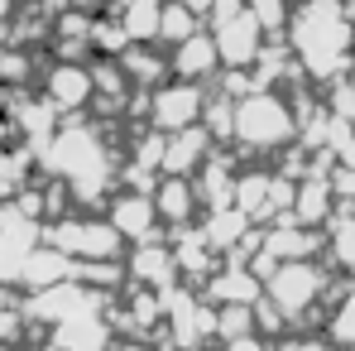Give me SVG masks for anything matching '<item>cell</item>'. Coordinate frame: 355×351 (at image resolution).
I'll return each instance as SVG.
<instances>
[{
  "label": "cell",
  "mask_w": 355,
  "mask_h": 351,
  "mask_svg": "<svg viewBox=\"0 0 355 351\" xmlns=\"http://www.w3.org/2000/svg\"><path fill=\"white\" fill-rule=\"evenodd\" d=\"M284 351H327V347H322V342H288Z\"/></svg>",
  "instance_id": "d4e9b609"
},
{
  "label": "cell",
  "mask_w": 355,
  "mask_h": 351,
  "mask_svg": "<svg viewBox=\"0 0 355 351\" xmlns=\"http://www.w3.org/2000/svg\"><path fill=\"white\" fill-rule=\"evenodd\" d=\"M96 44H101L106 54L125 49V24H96Z\"/></svg>",
  "instance_id": "7402d4cb"
},
{
  "label": "cell",
  "mask_w": 355,
  "mask_h": 351,
  "mask_svg": "<svg viewBox=\"0 0 355 351\" xmlns=\"http://www.w3.org/2000/svg\"><path fill=\"white\" fill-rule=\"evenodd\" d=\"M216 63H221V49H216V39H211V34H197V39H187V44L178 49L173 72L182 77V82H197V77L216 72Z\"/></svg>",
  "instance_id": "ba28073f"
},
{
  "label": "cell",
  "mask_w": 355,
  "mask_h": 351,
  "mask_svg": "<svg viewBox=\"0 0 355 351\" xmlns=\"http://www.w3.org/2000/svg\"><path fill=\"white\" fill-rule=\"evenodd\" d=\"M259 289H264V284H259V275H245V270H236V265L216 279V293H221L226 303H236V293L245 298V303H259Z\"/></svg>",
  "instance_id": "2e32d148"
},
{
  "label": "cell",
  "mask_w": 355,
  "mask_h": 351,
  "mask_svg": "<svg viewBox=\"0 0 355 351\" xmlns=\"http://www.w3.org/2000/svg\"><path fill=\"white\" fill-rule=\"evenodd\" d=\"M159 222V207H154V197H120L116 212H111V227L120 236H130V240H149V227Z\"/></svg>",
  "instance_id": "52a82bcc"
},
{
  "label": "cell",
  "mask_w": 355,
  "mask_h": 351,
  "mask_svg": "<svg viewBox=\"0 0 355 351\" xmlns=\"http://www.w3.org/2000/svg\"><path fill=\"white\" fill-rule=\"evenodd\" d=\"M264 29H259V19L240 5V10H231V15H216V49H221V63H236V67H245V63L254 58V54H264V39H259Z\"/></svg>",
  "instance_id": "3957f363"
},
{
  "label": "cell",
  "mask_w": 355,
  "mask_h": 351,
  "mask_svg": "<svg viewBox=\"0 0 355 351\" xmlns=\"http://www.w3.org/2000/svg\"><path fill=\"white\" fill-rule=\"evenodd\" d=\"M49 97H53V106H82L92 97V77L82 67H58L49 77Z\"/></svg>",
  "instance_id": "30bf717a"
},
{
  "label": "cell",
  "mask_w": 355,
  "mask_h": 351,
  "mask_svg": "<svg viewBox=\"0 0 355 351\" xmlns=\"http://www.w3.org/2000/svg\"><path fill=\"white\" fill-rule=\"evenodd\" d=\"M159 19H164V5H159V0H135L120 24H125V34H135V39H159Z\"/></svg>",
  "instance_id": "4fadbf2b"
},
{
  "label": "cell",
  "mask_w": 355,
  "mask_h": 351,
  "mask_svg": "<svg viewBox=\"0 0 355 351\" xmlns=\"http://www.w3.org/2000/svg\"><path fill=\"white\" fill-rule=\"evenodd\" d=\"M293 207H297V217H302V222H322V217H327V207H331V183L307 178V183L297 188Z\"/></svg>",
  "instance_id": "5bb4252c"
},
{
  "label": "cell",
  "mask_w": 355,
  "mask_h": 351,
  "mask_svg": "<svg viewBox=\"0 0 355 351\" xmlns=\"http://www.w3.org/2000/svg\"><path fill=\"white\" fill-rule=\"evenodd\" d=\"M331 183H336V193H341V197H355V169H341Z\"/></svg>",
  "instance_id": "603a6c76"
},
{
  "label": "cell",
  "mask_w": 355,
  "mask_h": 351,
  "mask_svg": "<svg viewBox=\"0 0 355 351\" xmlns=\"http://www.w3.org/2000/svg\"><path fill=\"white\" fill-rule=\"evenodd\" d=\"M322 289V275H317V265H307V260H293V265H279L274 275H269V298L279 303V313H302L312 298Z\"/></svg>",
  "instance_id": "277c9868"
},
{
  "label": "cell",
  "mask_w": 355,
  "mask_h": 351,
  "mask_svg": "<svg viewBox=\"0 0 355 351\" xmlns=\"http://www.w3.org/2000/svg\"><path fill=\"white\" fill-rule=\"evenodd\" d=\"M207 159V130H178L173 149H164V169L168 174H187Z\"/></svg>",
  "instance_id": "9c48e42d"
},
{
  "label": "cell",
  "mask_w": 355,
  "mask_h": 351,
  "mask_svg": "<svg viewBox=\"0 0 355 351\" xmlns=\"http://www.w3.org/2000/svg\"><path fill=\"white\" fill-rule=\"evenodd\" d=\"M293 111L274 92H250L236 106V140L250 149H274V145L293 140Z\"/></svg>",
  "instance_id": "7a4b0ae2"
},
{
  "label": "cell",
  "mask_w": 355,
  "mask_h": 351,
  "mask_svg": "<svg viewBox=\"0 0 355 351\" xmlns=\"http://www.w3.org/2000/svg\"><path fill=\"white\" fill-rule=\"evenodd\" d=\"M226 351H269L259 337H236V342H226Z\"/></svg>",
  "instance_id": "cb8c5ba5"
},
{
  "label": "cell",
  "mask_w": 355,
  "mask_h": 351,
  "mask_svg": "<svg viewBox=\"0 0 355 351\" xmlns=\"http://www.w3.org/2000/svg\"><path fill=\"white\" fill-rule=\"evenodd\" d=\"M284 5H288V0H245V10L259 19V29H274V24L284 19Z\"/></svg>",
  "instance_id": "ac0fdd59"
},
{
  "label": "cell",
  "mask_w": 355,
  "mask_h": 351,
  "mask_svg": "<svg viewBox=\"0 0 355 351\" xmlns=\"http://www.w3.org/2000/svg\"><path fill=\"white\" fill-rule=\"evenodd\" d=\"M293 44H297V54H302V63H307L317 77H331V72L346 63L355 34H351V19L341 15L336 0H307L302 15L293 19Z\"/></svg>",
  "instance_id": "6da1fadb"
},
{
  "label": "cell",
  "mask_w": 355,
  "mask_h": 351,
  "mask_svg": "<svg viewBox=\"0 0 355 351\" xmlns=\"http://www.w3.org/2000/svg\"><path fill=\"white\" fill-rule=\"evenodd\" d=\"M245 222H250V217H245L240 207H236V212H216V217H211V227H207V240H211V250H221L231 236H240V231H245Z\"/></svg>",
  "instance_id": "e0dca14e"
},
{
  "label": "cell",
  "mask_w": 355,
  "mask_h": 351,
  "mask_svg": "<svg viewBox=\"0 0 355 351\" xmlns=\"http://www.w3.org/2000/svg\"><path fill=\"white\" fill-rule=\"evenodd\" d=\"M336 337H341L346 347H355V293L346 298V308H341V318H336Z\"/></svg>",
  "instance_id": "44dd1931"
},
{
  "label": "cell",
  "mask_w": 355,
  "mask_h": 351,
  "mask_svg": "<svg viewBox=\"0 0 355 351\" xmlns=\"http://www.w3.org/2000/svg\"><path fill=\"white\" fill-rule=\"evenodd\" d=\"M159 39H168V44H187V39H197V19H192V10L187 5H164V19H159Z\"/></svg>",
  "instance_id": "9a60e30c"
},
{
  "label": "cell",
  "mask_w": 355,
  "mask_h": 351,
  "mask_svg": "<svg viewBox=\"0 0 355 351\" xmlns=\"http://www.w3.org/2000/svg\"><path fill=\"white\" fill-rule=\"evenodd\" d=\"M207 106H202V92L192 87V82H178V87H164V92H154V125L159 130H192V120L202 116Z\"/></svg>",
  "instance_id": "5b68a950"
},
{
  "label": "cell",
  "mask_w": 355,
  "mask_h": 351,
  "mask_svg": "<svg viewBox=\"0 0 355 351\" xmlns=\"http://www.w3.org/2000/svg\"><path fill=\"white\" fill-rule=\"evenodd\" d=\"M192 197H197V188H187L182 178H173V183H164V188H159L154 207H159V217H168L173 227H182V222H187V212H192Z\"/></svg>",
  "instance_id": "7c38bea8"
},
{
  "label": "cell",
  "mask_w": 355,
  "mask_h": 351,
  "mask_svg": "<svg viewBox=\"0 0 355 351\" xmlns=\"http://www.w3.org/2000/svg\"><path fill=\"white\" fill-rule=\"evenodd\" d=\"M173 270H178L173 250H154L149 240L139 245V265H135V275H139L144 284H159V289H168V279H173Z\"/></svg>",
  "instance_id": "8fae6325"
},
{
  "label": "cell",
  "mask_w": 355,
  "mask_h": 351,
  "mask_svg": "<svg viewBox=\"0 0 355 351\" xmlns=\"http://www.w3.org/2000/svg\"><path fill=\"white\" fill-rule=\"evenodd\" d=\"M58 245L62 250H82V255L106 260V255L120 245V231L106 227V222H67V227L58 231Z\"/></svg>",
  "instance_id": "8992f818"
},
{
  "label": "cell",
  "mask_w": 355,
  "mask_h": 351,
  "mask_svg": "<svg viewBox=\"0 0 355 351\" xmlns=\"http://www.w3.org/2000/svg\"><path fill=\"white\" fill-rule=\"evenodd\" d=\"M72 5H92V0H72Z\"/></svg>",
  "instance_id": "484cf974"
},
{
  "label": "cell",
  "mask_w": 355,
  "mask_h": 351,
  "mask_svg": "<svg viewBox=\"0 0 355 351\" xmlns=\"http://www.w3.org/2000/svg\"><path fill=\"white\" fill-rule=\"evenodd\" d=\"M125 63L135 67V77H139V82H159V77L168 72V67H164V58L154 63V58H149V54H130V58H125Z\"/></svg>",
  "instance_id": "d6986e66"
},
{
  "label": "cell",
  "mask_w": 355,
  "mask_h": 351,
  "mask_svg": "<svg viewBox=\"0 0 355 351\" xmlns=\"http://www.w3.org/2000/svg\"><path fill=\"white\" fill-rule=\"evenodd\" d=\"M96 332H101V327L92 323V327H87V337H96ZM62 337H82V318H72V323L62 327ZM67 351H101V337H96V342H87V347H82V342H67Z\"/></svg>",
  "instance_id": "ffe728a7"
}]
</instances>
